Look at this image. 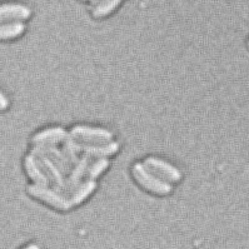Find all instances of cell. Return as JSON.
I'll use <instances>...</instances> for the list:
<instances>
[{
    "mask_svg": "<svg viewBox=\"0 0 249 249\" xmlns=\"http://www.w3.org/2000/svg\"><path fill=\"white\" fill-rule=\"evenodd\" d=\"M132 172L133 177L139 183V185L143 187L144 189L152 192V193H156L158 196H167V194H169L170 192L173 191L172 185L165 179H163L158 174L154 173L145 164L135 163L133 165Z\"/></svg>",
    "mask_w": 249,
    "mask_h": 249,
    "instance_id": "6da1fadb",
    "label": "cell"
},
{
    "mask_svg": "<svg viewBox=\"0 0 249 249\" xmlns=\"http://www.w3.org/2000/svg\"><path fill=\"white\" fill-rule=\"evenodd\" d=\"M28 192L30 196H36L39 200L47 203L48 205L54 207L59 211H68L73 207L69 196H63V193L55 191L54 188H49V185L32 184L28 187Z\"/></svg>",
    "mask_w": 249,
    "mask_h": 249,
    "instance_id": "7a4b0ae2",
    "label": "cell"
},
{
    "mask_svg": "<svg viewBox=\"0 0 249 249\" xmlns=\"http://www.w3.org/2000/svg\"><path fill=\"white\" fill-rule=\"evenodd\" d=\"M71 135L76 141L88 144H106L113 139V133L110 130L87 125L74 126Z\"/></svg>",
    "mask_w": 249,
    "mask_h": 249,
    "instance_id": "3957f363",
    "label": "cell"
},
{
    "mask_svg": "<svg viewBox=\"0 0 249 249\" xmlns=\"http://www.w3.org/2000/svg\"><path fill=\"white\" fill-rule=\"evenodd\" d=\"M144 164L147 165L150 170H153L154 173H157L159 177H161V178L165 179V180H168L170 183H177L182 179L180 170L174 167L173 164L168 163L167 160L150 157V158L145 159Z\"/></svg>",
    "mask_w": 249,
    "mask_h": 249,
    "instance_id": "277c9868",
    "label": "cell"
},
{
    "mask_svg": "<svg viewBox=\"0 0 249 249\" xmlns=\"http://www.w3.org/2000/svg\"><path fill=\"white\" fill-rule=\"evenodd\" d=\"M89 165H90V157L88 156L82 157L80 160L74 165L69 176L67 177V180H65L64 194H71L76 188L79 187L83 176H87Z\"/></svg>",
    "mask_w": 249,
    "mask_h": 249,
    "instance_id": "5b68a950",
    "label": "cell"
},
{
    "mask_svg": "<svg viewBox=\"0 0 249 249\" xmlns=\"http://www.w3.org/2000/svg\"><path fill=\"white\" fill-rule=\"evenodd\" d=\"M71 134H68L63 128H49L36 133L32 138L36 145H56L58 143H64Z\"/></svg>",
    "mask_w": 249,
    "mask_h": 249,
    "instance_id": "8992f818",
    "label": "cell"
},
{
    "mask_svg": "<svg viewBox=\"0 0 249 249\" xmlns=\"http://www.w3.org/2000/svg\"><path fill=\"white\" fill-rule=\"evenodd\" d=\"M1 20L8 23L10 21L27 20L32 15V10L27 5L19 3H5L1 5Z\"/></svg>",
    "mask_w": 249,
    "mask_h": 249,
    "instance_id": "52a82bcc",
    "label": "cell"
},
{
    "mask_svg": "<svg viewBox=\"0 0 249 249\" xmlns=\"http://www.w3.org/2000/svg\"><path fill=\"white\" fill-rule=\"evenodd\" d=\"M24 164H25V170H27L28 176L30 177L34 184L39 185H49L50 180L49 178L45 174L44 169L41 167V164L39 163L38 158H36L34 154H30L25 158L24 160Z\"/></svg>",
    "mask_w": 249,
    "mask_h": 249,
    "instance_id": "ba28073f",
    "label": "cell"
},
{
    "mask_svg": "<svg viewBox=\"0 0 249 249\" xmlns=\"http://www.w3.org/2000/svg\"><path fill=\"white\" fill-rule=\"evenodd\" d=\"M95 188H97V183H95V180H91V179H88L84 183H80L79 187L76 188L75 191L71 193V196H69L71 205L73 207L74 205H79L80 203L87 200V198L95 191Z\"/></svg>",
    "mask_w": 249,
    "mask_h": 249,
    "instance_id": "9c48e42d",
    "label": "cell"
},
{
    "mask_svg": "<svg viewBox=\"0 0 249 249\" xmlns=\"http://www.w3.org/2000/svg\"><path fill=\"white\" fill-rule=\"evenodd\" d=\"M25 32V25L21 21H8L1 25V39H15Z\"/></svg>",
    "mask_w": 249,
    "mask_h": 249,
    "instance_id": "30bf717a",
    "label": "cell"
},
{
    "mask_svg": "<svg viewBox=\"0 0 249 249\" xmlns=\"http://www.w3.org/2000/svg\"><path fill=\"white\" fill-rule=\"evenodd\" d=\"M120 3H122V0H102L98 5L94 6L93 17H95V18L108 17L110 13L117 9Z\"/></svg>",
    "mask_w": 249,
    "mask_h": 249,
    "instance_id": "8fae6325",
    "label": "cell"
},
{
    "mask_svg": "<svg viewBox=\"0 0 249 249\" xmlns=\"http://www.w3.org/2000/svg\"><path fill=\"white\" fill-rule=\"evenodd\" d=\"M109 167V160L107 158H98L97 160L94 161L93 164L89 165L88 172H87V177L88 179H97L100 174H103L108 169Z\"/></svg>",
    "mask_w": 249,
    "mask_h": 249,
    "instance_id": "7c38bea8",
    "label": "cell"
},
{
    "mask_svg": "<svg viewBox=\"0 0 249 249\" xmlns=\"http://www.w3.org/2000/svg\"><path fill=\"white\" fill-rule=\"evenodd\" d=\"M8 107V102H6V97L4 94H1V109H5Z\"/></svg>",
    "mask_w": 249,
    "mask_h": 249,
    "instance_id": "4fadbf2b",
    "label": "cell"
},
{
    "mask_svg": "<svg viewBox=\"0 0 249 249\" xmlns=\"http://www.w3.org/2000/svg\"><path fill=\"white\" fill-rule=\"evenodd\" d=\"M23 249H40V247H39L38 244H36V243H32V244H29V246H27L25 248H23Z\"/></svg>",
    "mask_w": 249,
    "mask_h": 249,
    "instance_id": "5bb4252c",
    "label": "cell"
},
{
    "mask_svg": "<svg viewBox=\"0 0 249 249\" xmlns=\"http://www.w3.org/2000/svg\"><path fill=\"white\" fill-rule=\"evenodd\" d=\"M100 1H102V0H90V3L93 4L94 6H95V5H98V4H99Z\"/></svg>",
    "mask_w": 249,
    "mask_h": 249,
    "instance_id": "9a60e30c",
    "label": "cell"
},
{
    "mask_svg": "<svg viewBox=\"0 0 249 249\" xmlns=\"http://www.w3.org/2000/svg\"><path fill=\"white\" fill-rule=\"evenodd\" d=\"M248 48H249V40H248Z\"/></svg>",
    "mask_w": 249,
    "mask_h": 249,
    "instance_id": "2e32d148",
    "label": "cell"
},
{
    "mask_svg": "<svg viewBox=\"0 0 249 249\" xmlns=\"http://www.w3.org/2000/svg\"><path fill=\"white\" fill-rule=\"evenodd\" d=\"M83 1H84V0H83Z\"/></svg>",
    "mask_w": 249,
    "mask_h": 249,
    "instance_id": "e0dca14e",
    "label": "cell"
}]
</instances>
